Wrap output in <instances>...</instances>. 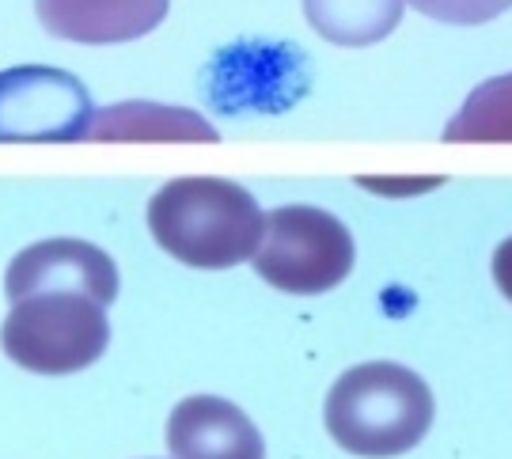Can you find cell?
<instances>
[{"label": "cell", "instance_id": "obj_2", "mask_svg": "<svg viewBox=\"0 0 512 459\" xmlns=\"http://www.w3.org/2000/svg\"><path fill=\"white\" fill-rule=\"evenodd\" d=\"M262 209L228 179H175L148 202V232L171 258L194 270H232L255 255Z\"/></svg>", "mask_w": 512, "mask_h": 459}, {"label": "cell", "instance_id": "obj_5", "mask_svg": "<svg viewBox=\"0 0 512 459\" xmlns=\"http://www.w3.org/2000/svg\"><path fill=\"white\" fill-rule=\"evenodd\" d=\"M92 95L65 69L19 65L0 73V145H69L84 141Z\"/></svg>", "mask_w": 512, "mask_h": 459}, {"label": "cell", "instance_id": "obj_1", "mask_svg": "<svg viewBox=\"0 0 512 459\" xmlns=\"http://www.w3.org/2000/svg\"><path fill=\"white\" fill-rule=\"evenodd\" d=\"M323 422L349 456H406L433 425V391L406 365L368 361L334 380Z\"/></svg>", "mask_w": 512, "mask_h": 459}, {"label": "cell", "instance_id": "obj_13", "mask_svg": "<svg viewBox=\"0 0 512 459\" xmlns=\"http://www.w3.org/2000/svg\"><path fill=\"white\" fill-rule=\"evenodd\" d=\"M494 281L497 289L505 293V300L512 304V236L494 251Z\"/></svg>", "mask_w": 512, "mask_h": 459}, {"label": "cell", "instance_id": "obj_6", "mask_svg": "<svg viewBox=\"0 0 512 459\" xmlns=\"http://www.w3.org/2000/svg\"><path fill=\"white\" fill-rule=\"evenodd\" d=\"M35 293H84L107 308L118 296V266L88 239H42L23 247L4 274V296L12 304Z\"/></svg>", "mask_w": 512, "mask_h": 459}, {"label": "cell", "instance_id": "obj_7", "mask_svg": "<svg viewBox=\"0 0 512 459\" xmlns=\"http://www.w3.org/2000/svg\"><path fill=\"white\" fill-rule=\"evenodd\" d=\"M175 459H266L258 425L220 395H190L167 418Z\"/></svg>", "mask_w": 512, "mask_h": 459}, {"label": "cell", "instance_id": "obj_12", "mask_svg": "<svg viewBox=\"0 0 512 459\" xmlns=\"http://www.w3.org/2000/svg\"><path fill=\"white\" fill-rule=\"evenodd\" d=\"M414 4L421 16L440 19V23H456V27H478L490 19L505 16L512 0H406Z\"/></svg>", "mask_w": 512, "mask_h": 459}, {"label": "cell", "instance_id": "obj_8", "mask_svg": "<svg viewBox=\"0 0 512 459\" xmlns=\"http://www.w3.org/2000/svg\"><path fill=\"white\" fill-rule=\"evenodd\" d=\"M171 0H35L38 23L80 46H114L145 38L164 23Z\"/></svg>", "mask_w": 512, "mask_h": 459}, {"label": "cell", "instance_id": "obj_11", "mask_svg": "<svg viewBox=\"0 0 512 459\" xmlns=\"http://www.w3.org/2000/svg\"><path fill=\"white\" fill-rule=\"evenodd\" d=\"M444 137L463 145H512V73L478 84L448 122Z\"/></svg>", "mask_w": 512, "mask_h": 459}, {"label": "cell", "instance_id": "obj_3", "mask_svg": "<svg viewBox=\"0 0 512 459\" xmlns=\"http://www.w3.org/2000/svg\"><path fill=\"white\" fill-rule=\"evenodd\" d=\"M110 346L107 308L84 293H35L12 304L0 323V349L38 376H73Z\"/></svg>", "mask_w": 512, "mask_h": 459}, {"label": "cell", "instance_id": "obj_9", "mask_svg": "<svg viewBox=\"0 0 512 459\" xmlns=\"http://www.w3.org/2000/svg\"><path fill=\"white\" fill-rule=\"evenodd\" d=\"M202 114L164 103H114L92 114L84 141H217Z\"/></svg>", "mask_w": 512, "mask_h": 459}, {"label": "cell", "instance_id": "obj_10", "mask_svg": "<svg viewBox=\"0 0 512 459\" xmlns=\"http://www.w3.org/2000/svg\"><path fill=\"white\" fill-rule=\"evenodd\" d=\"M406 0H304L308 23L338 46H372L384 42L399 19Z\"/></svg>", "mask_w": 512, "mask_h": 459}, {"label": "cell", "instance_id": "obj_4", "mask_svg": "<svg viewBox=\"0 0 512 459\" xmlns=\"http://www.w3.org/2000/svg\"><path fill=\"white\" fill-rule=\"evenodd\" d=\"M251 258L266 285L281 293L315 296L346 281L357 247L346 224L327 209L281 205L262 224V239Z\"/></svg>", "mask_w": 512, "mask_h": 459}]
</instances>
